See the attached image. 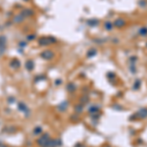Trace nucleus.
Segmentation results:
<instances>
[{
    "label": "nucleus",
    "mask_w": 147,
    "mask_h": 147,
    "mask_svg": "<svg viewBox=\"0 0 147 147\" xmlns=\"http://www.w3.org/2000/svg\"><path fill=\"white\" fill-rule=\"evenodd\" d=\"M146 46H147V43H146Z\"/></svg>",
    "instance_id": "10"
},
{
    "label": "nucleus",
    "mask_w": 147,
    "mask_h": 147,
    "mask_svg": "<svg viewBox=\"0 0 147 147\" xmlns=\"http://www.w3.org/2000/svg\"><path fill=\"white\" fill-rule=\"evenodd\" d=\"M139 34L142 35V36H146L147 35V28L146 27H142L139 29Z\"/></svg>",
    "instance_id": "7"
},
{
    "label": "nucleus",
    "mask_w": 147,
    "mask_h": 147,
    "mask_svg": "<svg viewBox=\"0 0 147 147\" xmlns=\"http://www.w3.org/2000/svg\"><path fill=\"white\" fill-rule=\"evenodd\" d=\"M140 85H141V80L140 79H136L134 84H133V86H132V88L134 89V90H137V89H139Z\"/></svg>",
    "instance_id": "6"
},
{
    "label": "nucleus",
    "mask_w": 147,
    "mask_h": 147,
    "mask_svg": "<svg viewBox=\"0 0 147 147\" xmlns=\"http://www.w3.org/2000/svg\"><path fill=\"white\" fill-rule=\"evenodd\" d=\"M47 140H48V135H44L43 137H41L40 139L38 140V142L40 143V145L45 146V144H47Z\"/></svg>",
    "instance_id": "5"
},
{
    "label": "nucleus",
    "mask_w": 147,
    "mask_h": 147,
    "mask_svg": "<svg viewBox=\"0 0 147 147\" xmlns=\"http://www.w3.org/2000/svg\"><path fill=\"white\" fill-rule=\"evenodd\" d=\"M125 24H126V22L124 19H118L115 22V27H117V28H122Z\"/></svg>",
    "instance_id": "4"
},
{
    "label": "nucleus",
    "mask_w": 147,
    "mask_h": 147,
    "mask_svg": "<svg viewBox=\"0 0 147 147\" xmlns=\"http://www.w3.org/2000/svg\"><path fill=\"white\" fill-rule=\"evenodd\" d=\"M105 27H106V29H112V24L110 23V22H107L105 24Z\"/></svg>",
    "instance_id": "9"
},
{
    "label": "nucleus",
    "mask_w": 147,
    "mask_h": 147,
    "mask_svg": "<svg viewBox=\"0 0 147 147\" xmlns=\"http://www.w3.org/2000/svg\"><path fill=\"white\" fill-rule=\"evenodd\" d=\"M135 117L139 118V119H145V118H147V108H141L139 111L136 113Z\"/></svg>",
    "instance_id": "2"
},
{
    "label": "nucleus",
    "mask_w": 147,
    "mask_h": 147,
    "mask_svg": "<svg viewBox=\"0 0 147 147\" xmlns=\"http://www.w3.org/2000/svg\"><path fill=\"white\" fill-rule=\"evenodd\" d=\"M53 56H54V54L50 50H46L41 53V57L43 59H51V58H53Z\"/></svg>",
    "instance_id": "3"
},
{
    "label": "nucleus",
    "mask_w": 147,
    "mask_h": 147,
    "mask_svg": "<svg viewBox=\"0 0 147 147\" xmlns=\"http://www.w3.org/2000/svg\"><path fill=\"white\" fill-rule=\"evenodd\" d=\"M56 41V39L53 38V37H41L39 39V44L41 45H47V44H51V43H54Z\"/></svg>",
    "instance_id": "1"
},
{
    "label": "nucleus",
    "mask_w": 147,
    "mask_h": 147,
    "mask_svg": "<svg viewBox=\"0 0 147 147\" xmlns=\"http://www.w3.org/2000/svg\"><path fill=\"white\" fill-rule=\"evenodd\" d=\"M27 68H28V70H31L32 68H34V63H32L31 61H28V63H27Z\"/></svg>",
    "instance_id": "8"
}]
</instances>
